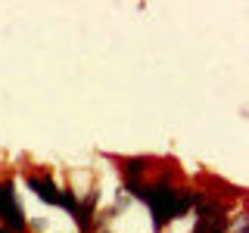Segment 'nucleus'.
Here are the masks:
<instances>
[{
    "label": "nucleus",
    "mask_w": 249,
    "mask_h": 233,
    "mask_svg": "<svg viewBox=\"0 0 249 233\" xmlns=\"http://www.w3.org/2000/svg\"><path fill=\"white\" fill-rule=\"evenodd\" d=\"M93 205H97V193H90L88 199L81 202V205L75 208V224H78V230H88L90 227V217H93Z\"/></svg>",
    "instance_id": "7ed1b4c3"
},
{
    "label": "nucleus",
    "mask_w": 249,
    "mask_h": 233,
    "mask_svg": "<svg viewBox=\"0 0 249 233\" xmlns=\"http://www.w3.org/2000/svg\"><path fill=\"white\" fill-rule=\"evenodd\" d=\"M237 233H246V217H243V221L237 224Z\"/></svg>",
    "instance_id": "423d86ee"
},
{
    "label": "nucleus",
    "mask_w": 249,
    "mask_h": 233,
    "mask_svg": "<svg viewBox=\"0 0 249 233\" xmlns=\"http://www.w3.org/2000/svg\"><path fill=\"white\" fill-rule=\"evenodd\" d=\"M122 165H124V174H128V177H137V174L146 171V159H124Z\"/></svg>",
    "instance_id": "20e7f679"
},
{
    "label": "nucleus",
    "mask_w": 249,
    "mask_h": 233,
    "mask_svg": "<svg viewBox=\"0 0 249 233\" xmlns=\"http://www.w3.org/2000/svg\"><path fill=\"white\" fill-rule=\"evenodd\" d=\"M0 233H10V230H6V227H0Z\"/></svg>",
    "instance_id": "0eeeda50"
},
{
    "label": "nucleus",
    "mask_w": 249,
    "mask_h": 233,
    "mask_svg": "<svg viewBox=\"0 0 249 233\" xmlns=\"http://www.w3.org/2000/svg\"><path fill=\"white\" fill-rule=\"evenodd\" d=\"M28 186H31V190H35L44 202H50V205H59V190H56V183H53L50 177L31 174V177H28Z\"/></svg>",
    "instance_id": "f03ea898"
},
{
    "label": "nucleus",
    "mask_w": 249,
    "mask_h": 233,
    "mask_svg": "<svg viewBox=\"0 0 249 233\" xmlns=\"http://www.w3.org/2000/svg\"><path fill=\"white\" fill-rule=\"evenodd\" d=\"M59 205H62V208H69V212H75V208H78L75 193H72V190H59Z\"/></svg>",
    "instance_id": "39448f33"
},
{
    "label": "nucleus",
    "mask_w": 249,
    "mask_h": 233,
    "mask_svg": "<svg viewBox=\"0 0 249 233\" xmlns=\"http://www.w3.org/2000/svg\"><path fill=\"white\" fill-rule=\"evenodd\" d=\"M0 217H3V227L10 233H22L25 230V217H22V208L16 202V193L6 181H0Z\"/></svg>",
    "instance_id": "f257e3e1"
}]
</instances>
